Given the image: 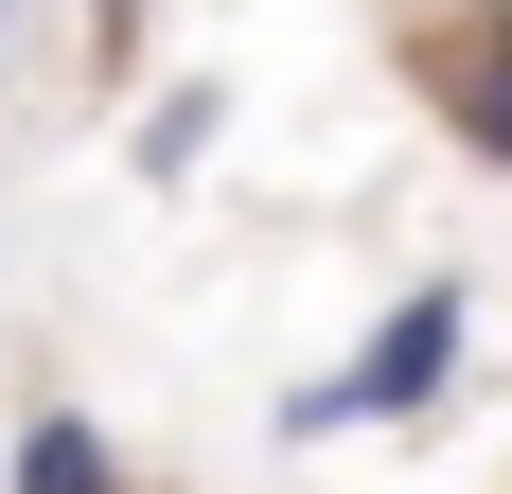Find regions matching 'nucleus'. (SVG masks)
<instances>
[{
	"label": "nucleus",
	"instance_id": "423d86ee",
	"mask_svg": "<svg viewBox=\"0 0 512 494\" xmlns=\"http://www.w3.org/2000/svg\"><path fill=\"white\" fill-rule=\"evenodd\" d=\"M124 18H142V0H106V36H124Z\"/></svg>",
	"mask_w": 512,
	"mask_h": 494
},
{
	"label": "nucleus",
	"instance_id": "20e7f679",
	"mask_svg": "<svg viewBox=\"0 0 512 494\" xmlns=\"http://www.w3.org/2000/svg\"><path fill=\"white\" fill-rule=\"evenodd\" d=\"M212 142H230V89H212V71H195V89H142V124H124V159H142V177H195Z\"/></svg>",
	"mask_w": 512,
	"mask_h": 494
},
{
	"label": "nucleus",
	"instance_id": "7ed1b4c3",
	"mask_svg": "<svg viewBox=\"0 0 512 494\" xmlns=\"http://www.w3.org/2000/svg\"><path fill=\"white\" fill-rule=\"evenodd\" d=\"M0 494H124V442H106L89 406H36L18 459H0Z\"/></svg>",
	"mask_w": 512,
	"mask_h": 494
},
{
	"label": "nucleus",
	"instance_id": "39448f33",
	"mask_svg": "<svg viewBox=\"0 0 512 494\" xmlns=\"http://www.w3.org/2000/svg\"><path fill=\"white\" fill-rule=\"evenodd\" d=\"M18 53H36V0H0V89H18Z\"/></svg>",
	"mask_w": 512,
	"mask_h": 494
},
{
	"label": "nucleus",
	"instance_id": "0eeeda50",
	"mask_svg": "<svg viewBox=\"0 0 512 494\" xmlns=\"http://www.w3.org/2000/svg\"><path fill=\"white\" fill-rule=\"evenodd\" d=\"M407 18H424V0H407Z\"/></svg>",
	"mask_w": 512,
	"mask_h": 494
},
{
	"label": "nucleus",
	"instance_id": "f257e3e1",
	"mask_svg": "<svg viewBox=\"0 0 512 494\" xmlns=\"http://www.w3.org/2000/svg\"><path fill=\"white\" fill-rule=\"evenodd\" d=\"M460 336H477V300H460V283H407L354 353H336V371H301V389H283V442H336V424H424V406H442V371H460Z\"/></svg>",
	"mask_w": 512,
	"mask_h": 494
},
{
	"label": "nucleus",
	"instance_id": "f03ea898",
	"mask_svg": "<svg viewBox=\"0 0 512 494\" xmlns=\"http://www.w3.org/2000/svg\"><path fill=\"white\" fill-rule=\"evenodd\" d=\"M407 89H424V124L477 177H512V0H424L407 18Z\"/></svg>",
	"mask_w": 512,
	"mask_h": 494
}]
</instances>
